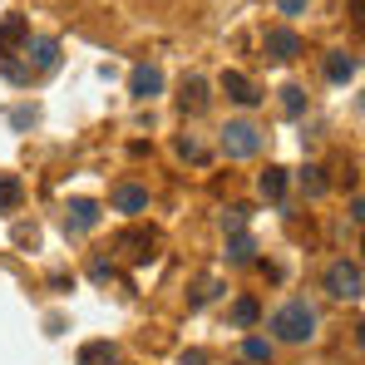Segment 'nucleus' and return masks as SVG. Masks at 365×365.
<instances>
[{
	"label": "nucleus",
	"mask_w": 365,
	"mask_h": 365,
	"mask_svg": "<svg viewBox=\"0 0 365 365\" xmlns=\"http://www.w3.org/2000/svg\"><path fill=\"white\" fill-rule=\"evenodd\" d=\"M267 341L277 346H306V341H316V331H321V311L311 302H302V297H292V302H282L272 316H267Z\"/></svg>",
	"instance_id": "nucleus-1"
},
{
	"label": "nucleus",
	"mask_w": 365,
	"mask_h": 365,
	"mask_svg": "<svg viewBox=\"0 0 365 365\" xmlns=\"http://www.w3.org/2000/svg\"><path fill=\"white\" fill-rule=\"evenodd\" d=\"M321 287H326L331 302H351V306H356L365 297V267L356 262V257H336V262L326 267Z\"/></svg>",
	"instance_id": "nucleus-2"
},
{
	"label": "nucleus",
	"mask_w": 365,
	"mask_h": 365,
	"mask_svg": "<svg viewBox=\"0 0 365 365\" xmlns=\"http://www.w3.org/2000/svg\"><path fill=\"white\" fill-rule=\"evenodd\" d=\"M262 128L252 119H227L217 128V148H222V158H232V163H247V158H257L262 153Z\"/></svg>",
	"instance_id": "nucleus-3"
},
{
	"label": "nucleus",
	"mask_w": 365,
	"mask_h": 365,
	"mask_svg": "<svg viewBox=\"0 0 365 365\" xmlns=\"http://www.w3.org/2000/svg\"><path fill=\"white\" fill-rule=\"evenodd\" d=\"M114 252H119L123 262L143 267V262L158 257V232H153V227H123L119 237H114Z\"/></svg>",
	"instance_id": "nucleus-4"
},
{
	"label": "nucleus",
	"mask_w": 365,
	"mask_h": 365,
	"mask_svg": "<svg viewBox=\"0 0 365 365\" xmlns=\"http://www.w3.org/2000/svg\"><path fill=\"white\" fill-rule=\"evenodd\" d=\"M60 64V40H50V35H30V45H25V79H35V74H50Z\"/></svg>",
	"instance_id": "nucleus-5"
},
{
	"label": "nucleus",
	"mask_w": 365,
	"mask_h": 365,
	"mask_svg": "<svg viewBox=\"0 0 365 365\" xmlns=\"http://www.w3.org/2000/svg\"><path fill=\"white\" fill-rule=\"evenodd\" d=\"M25 45H30V20L25 15H5L0 20V69L15 64V50L25 55Z\"/></svg>",
	"instance_id": "nucleus-6"
},
{
	"label": "nucleus",
	"mask_w": 365,
	"mask_h": 365,
	"mask_svg": "<svg viewBox=\"0 0 365 365\" xmlns=\"http://www.w3.org/2000/svg\"><path fill=\"white\" fill-rule=\"evenodd\" d=\"M262 50H267V60L292 64L297 55H302V35H297L292 25H272V30L262 35Z\"/></svg>",
	"instance_id": "nucleus-7"
},
{
	"label": "nucleus",
	"mask_w": 365,
	"mask_h": 365,
	"mask_svg": "<svg viewBox=\"0 0 365 365\" xmlns=\"http://www.w3.org/2000/svg\"><path fill=\"white\" fill-rule=\"evenodd\" d=\"M163 69L158 64H133V74H128V94L138 99V104H148V99H158L163 94Z\"/></svg>",
	"instance_id": "nucleus-8"
},
{
	"label": "nucleus",
	"mask_w": 365,
	"mask_h": 365,
	"mask_svg": "<svg viewBox=\"0 0 365 365\" xmlns=\"http://www.w3.org/2000/svg\"><path fill=\"white\" fill-rule=\"evenodd\" d=\"M94 227H99V202H94V197H74V202L64 207V232L84 237V232H94Z\"/></svg>",
	"instance_id": "nucleus-9"
},
{
	"label": "nucleus",
	"mask_w": 365,
	"mask_h": 365,
	"mask_svg": "<svg viewBox=\"0 0 365 365\" xmlns=\"http://www.w3.org/2000/svg\"><path fill=\"white\" fill-rule=\"evenodd\" d=\"M222 94H227L232 104H242V109H257V104H262V89L247 79L242 69H222Z\"/></svg>",
	"instance_id": "nucleus-10"
},
{
	"label": "nucleus",
	"mask_w": 365,
	"mask_h": 365,
	"mask_svg": "<svg viewBox=\"0 0 365 365\" xmlns=\"http://www.w3.org/2000/svg\"><path fill=\"white\" fill-rule=\"evenodd\" d=\"M109 207H114V212H128V217L148 212V187H138V182H119V187L109 192Z\"/></svg>",
	"instance_id": "nucleus-11"
},
{
	"label": "nucleus",
	"mask_w": 365,
	"mask_h": 365,
	"mask_svg": "<svg viewBox=\"0 0 365 365\" xmlns=\"http://www.w3.org/2000/svg\"><path fill=\"white\" fill-rule=\"evenodd\" d=\"M207 104H212L207 79H202V74H187V79H182V94H178V109H182V114H202Z\"/></svg>",
	"instance_id": "nucleus-12"
},
{
	"label": "nucleus",
	"mask_w": 365,
	"mask_h": 365,
	"mask_svg": "<svg viewBox=\"0 0 365 365\" xmlns=\"http://www.w3.org/2000/svg\"><path fill=\"white\" fill-rule=\"evenodd\" d=\"M356 74H361L356 50H331V55H326V79H331V84H351Z\"/></svg>",
	"instance_id": "nucleus-13"
},
{
	"label": "nucleus",
	"mask_w": 365,
	"mask_h": 365,
	"mask_svg": "<svg viewBox=\"0 0 365 365\" xmlns=\"http://www.w3.org/2000/svg\"><path fill=\"white\" fill-rule=\"evenodd\" d=\"M252 262H257V242L247 232H232L227 237V267H252Z\"/></svg>",
	"instance_id": "nucleus-14"
},
{
	"label": "nucleus",
	"mask_w": 365,
	"mask_h": 365,
	"mask_svg": "<svg viewBox=\"0 0 365 365\" xmlns=\"http://www.w3.org/2000/svg\"><path fill=\"white\" fill-rule=\"evenodd\" d=\"M79 365H119V346L89 341V346H79Z\"/></svg>",
	"instance_id": "nucleus-15"
},
{
	"label": "nucleus",
	"mask_w": 365,
	"mask_h": 365,
	"mask_svg": "<svg viewBox=\"0 0 365 365\" xmlns=\"http://www.w3.org/2000/svg\"><path fill=\"white\" fill-rule=\"evenodd\" d=\"M257 187H262V197H267V202H282V197H287V168H277V163H272V168L257 178Z\"/></svg>",
	"instance_id": "nucleus-16"
},
{
	"label": "nucleus",
	"mask_w": 365,
	"mask_h": 365,
	"mask_svg": "<svg viewBox=\"0 0 365 365\" xmlns=\"http://www.w3.org/2000/svg\"><path fill=\"white\" fill-rule=\"evenodd\" d=\"M272 356H277V346H272L267 336H247L242 341V361L247 365H272Z\"/></svg>",
	"instance_id": "nucleus-17"
},
{
	"label": "nucleus",
	"mask_w": 365,
	"mask_h": 365,
	"mask_svg": "<svg viewBox=\"0 0 365 365\" xmlns=\"http://www.w3.org/2000/svg\"><path fill=\"white\" fill-rule=\"evenodd\" d=\"M257 321H262V306H257V297H237V302H232V326H237V331H252Z\"/></svg>",
	"instance_id": "nucleus-18"
},
{
	"label": "nucleus",
	"mask_w": 365,
	"mask_h": 365,
	"mask_svg": "<svg viewBox=\"0 0 365 365\" xmlns=\"http://www.w3.org/2000/svg\"><path fill=\"white\" fill-rule=\"evenodd\" d=\"M302 192H306V197H326V192H331V178H326V168L306 163V168H302Z\"/></svg>",
	"instance_id": "nucleus-19"
},
{
	"label": "nucleus",
	"mask_w": 365,
	"mask_h": 365,
	"mask_svg": "<svg viewBox=\"0 0 365 365\" xmlns=\"http://www.w3.org/2000/svg\"><path fill=\"white\" fill-rule=\"evenodd\" d=\"M25 197V182L15 173H0V212H15V202Z\"/></svg>",
	"instance_id": "nucleus-20"
},
{
	"label": "nucleus",
	"mask_w": 365,
	"mask_h": 365,
	"mask_svg": "<svg viewBox=\"0 0 365 365\" xmlns=\"http://www.w3.org/2000/svg\"><path fill=\"white\" fill-rule=\"evenodd\" d=\"M282 114H287V119H302L306 114V89L302 84H282Z\"/></svg>",
	"instance_id": "nucleus-21"
},
{
	"label": "nucleus",
	"mask_w": 365,
	"mask_h": 365,
	"mask_svg": "<svg viewBox=\"0 0 365 365\" xmlns=\"http://www.w3.org/2000/svg\"><path fill=\"white\" fill-rule=\"evenodd\" d=\"M212 297H222V282H217V277H202V282H197V292H192V311H202V306L212 302Z\"/></svg>",
	"instance_id": "nucleus-22"
},
{
	"label": "nucleus",
	"mask_w": 365,
	"mask_h": 365,
	"mask_svg": "<svg viewBox=\"0 0 365 365\" xmlns=\"http://www.w3.org/2000/svg\"><path fill=\"white\" fill-rule=\"evenodd\" d=\"M178 153H182V158H192V163H202V158H207V148H202L192 133H182V138H178Z\"/></svg>",
	"instance_id": "nucleus-23"
},
{
	"label": "nucleus",
	"mask_w": 365,
	"mask_h": 365,
	"mask_svg": "<svg viewBox=\"0 0 365 365\" xmlns=\"http://www.w3.org/2000/svg\"><path fill=\"white\" fill-rule=\"evenodd\" d=\"M222 227H227V232H242V227H247V207H237V202H232V207L222 212Z\"/></svg>",
	"instance_id": "nucleus-24"
},
{
	"label": "nucleus",
	"mask_w": 365,
	"mask_h": 365,
	"mask_svg": "<svg viewBox=\"0 0 365 365\" xmlns=\"http://www.w3.org/2000/svg\"><path fill=\"white\" fill-rule=\"evenodd\" d=\"M311 10V0H277V15H287V20H297Z\"/></svg>",
	"instance_id": "nucleus-25"
},
{
	"label": "nucleus",
	"mask_w": 365,
	"mask_h": 365,
	"mask_svg": "<svg viewBox=\"0 0 365 365\" xmlns=\"http://www.w3.org/2000/svg\"><path fill=\"white\" fill-rule=\"evenodd\" d=\"M178 365H212V361H207V351L192 346V351H182V356H178Z\"/></svg>",
	"instance_id": "nucleus-26"
},
{
	"label": "nucleus",
	"mask_w": 365,
	"mask_h": 365,
	"mask_svg": "<svg viewBox=\"0 0 365 365\" xmlns=\"http://www.w3.org/2000/svg\"><path fill=\"white\" fill-rule=\"evenodd\" d=\"M40 119V114H35V109H15V114H10V123H15V128H30V123Z\"/></svg>",
	"instance_id": "nucleus-27"
},
{
	"label": "nucleus",
	"mask_w": 365,
	"mask_h": 365,
	"mask_svg": "<svg viewBox=\"0 0 365 365\" xmlns=\"http://www.w3.org/2000/svg\"><path fill=\"white\" fill-rule=\"evenodd\" d=\"M89 277H94V282H104V277H114V262H94V267H89Z\"/></svg>",
	"instance_id": "nucleus-28"
},
{
	"label": "nucleus",
	"mask_w": 365,
	"mask_h": 365,
	"mask_svg": "<svg viewBox=\"0 0 365 365\" xmlns=\"http://www.w3.org/2000/svg\"><path fill=\"white\" fill-rule=\"evenodd\" d=\"M232 365H247V361H232Z\"/></svg>",
	"instance_id": "nucleus-29"
}]
</instances>
